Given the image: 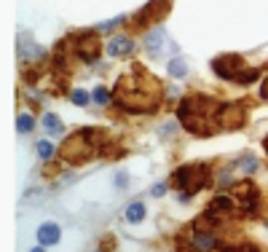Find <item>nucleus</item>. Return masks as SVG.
<instances>
[{
  "instance_id": "nucleus-6",
  "label": "nucleus",
  "mask_w": 268,
  "mask_h": 252,
  "mask_svg": "<svg viewBox=\"0 0 268 252\" xmlns=\"http://www.w3.org/2000/svg\"><path fill=\"white\" fill-rule=\"evenodd\" d=\"M231 196L236 199V207H239L244 215H252L257 209V201H260V193H257V185L244 180V183H236L231 188Z\"/></svg>"
},
{
  "instance_id": "nucleus-11",
  "label": "nucleus",
  "mask_w": 268,
  "mask_h": 252,
  "mask_svg": "<svg viewBox=\"0 0 268 252\" xmlns=\"http://www.w3.org/2000/svg\"><path fill=\"white\" fill-rule=\"evenodd\" d=\"M134 51V41L126 35H115L113 41L107 43V54L110 57H129V54Z\"/></svg>"
},
{
  "instance_id": "nucleus-15",
  "label": "nucleus",
  "mask_w": 268,
  "mask_h": 252,
  "mask_svg": "<svg viewBox=\"0 0 268 252\" xmlns=\"http://www.w3.org/2000/svg\"><path fill=\"white\" fill-rule=\"evenodd\" d=\"M217 252H263L257 244H225V247H217Z\"/></svg>"
},
{
  "instance_id": "nucleus-22",
  "label": "nucleus",
  "mask_w": 268,
  "mask_h": 252,
  "mask_svg": "<svg viewBox=\"0 0 268 252\" xmlns=\"http://www.w3.org/2000/svg\"><path fill=\"white\" fill-rule=\"evenodd\" d=\"M260 97H263V99H268V78H265L263 83H260Z\"/></svg>"
},
{
  "instance_id": "nucleus-8",
  "label": "nucleus",
  "mask_w": 268,
  "mask_h": 252,
  "mask_svg": "<svg viewBox=\"0 0 268 252\" xmlns=\"http://www.w3.org/2000/svg\"><path fill=\"white\" fill-rule=\"evenodd\" d=\"M169 6H172V0H151V3H148L145 9L134 17V25L145 27V25H151V22H161L164 17H167Z\"/></svg>"
},
{
  "instance_id": "nucleus-16",
  "label": "nucleus",
  "mask_w": 268,
  "mask_h": 252,
  "mask_svg": "<svg viewBox=\"0 0 268 252\" xmlns=\"http://www.w3.org/2000/svg\"><path fill=\"white\" fill-rule=\"evenodd\" d=\"M17 129L22 132V135L33 132V129H35V118H33V115H27V113H19V115H17Z\"/></svg>"
},
{
  "instance_id": "nucleus-21",
  "label": "nucleus",
  "mask_w": 268,
  "mask_h": 252,
  "mask_svg": "<svg viewBox=\"0 0 268 252\" xmlns=\"http://www.w3.org/2000/svg\"><path fill=\"white\" fill-rule=\"evenodd\" d=\"M164 191H167V183H159V185H153V196H164Z\"/></svg>"
},
{
  "instance_id": "nucleus-14",
  "label": "nucleus",
  "mask_w": 268,
  "mask_h": 252,
  "mask_svg": "<svg viewBox=\"0 0 268 252\" xmlns=\"http://www.w3.org/2000/svg\"><path fill=\"white\" fill-rule=\"evenodd\" d=\"M43 126L51 132V135H62V132H65V123H62L54 113H46V115H43Z\"/></svg>"
},
{
  "instance_id": "nucleus-3",
  "label": "nucleus",
  "mask_w": 268,
  "mask_h": 252,
  "mask_svg": "<svg viewBox=\"0 0 268 252\" xmlns=\"http://www.w3.org/2000/svg\"><path fill=\"white\" fill-rule=\"evenodd\" d=\"M172 185L183 193V199H191L193 193H199L201 188L209 185V167L204 161L185 164V167L172 172Z\"/></svg>"
},
{
  "instance_id": "nucleus-12",
  "label": "nucleus",
  "mask_w": 268,
  "mask_h": 252,
  "mask_svg": "<svg viewBox=\"0 0 268 252\" xmlns=\"http://www.w3.org/2000/svg\"><path fill=\"white\" fill-rule=\"evenodd\" d=\"M59 241V225L57 223H43L38 228V244H43V247H51V244Z\"/></svg>"
},
{
  "instance_id": "nucleus-19",
  "label": "nucleus",
  "mask_w": 268,
  "mask_h": 252,
  "mask_svg": "<svg viewBox=\"0 0 268 252\" xmlns=\"http://www.w3.org/2000/svg\"><path fill=\"white\" fill-rule=\"evenodd\" d=\"M70 99H73L75 102V105H89V102H91V97H89V91H83V89H75L73 94H70Z\"/></svg>"
},
{
  "instance_id": "nucleus-7",
  "label": "nucleus",
  "mask_w": 268,
  "mask_h": 252,
  "mask_svg": "<svg viewBox=\"0 0 268 252\" xmlns=\"http://www.w3.org/2000/svg\"><path fill=\"white\" fill-rule=\"evenodd\" d=\"M73 49H75V54H78V59H83L86 65H91V62H97V57H99L102 43H99L97 33H81V35L75 38Z\"/></svg>"
},
{
  "instance_id": "nucleus-17",
  "label": "nucleus",
  "mask_w": 268,
  "mask_h": 252,
  "mask_svg": "<svg viewBox=\"0 0 268 252\" xmlns=\"http://www.w3.org/2000/svg\"><path fill=\"white\" fill-rule=\"evenodd\" d=\"M169 73L175 75V78H183L185 73H188V67H185V59H180V57H175L169 62Z\"/></svg>"
},
{
  "instance_id": "nucleus-23",
  "label": "nucleus",
  "mask_w": 268,
  "mask_h": 252,
  "mask_svg": "<svg viewBox=\"0 0 268 252\" xmlns=\"http://www.w3.org/2000/svg\"><path fill=\"white\" fill-rule=\"evenodd\" d=\"M263 151H265V156H268V135H265V140H263Z\"/></svg>"
},
{
  "instance_id": "nucleus-4",
  "label": "nucleus",
  "mask_w": 268,
  "mask_h": 252,
  "mask_svg": "<svg viewBox=\"0 0 268 252\" xmlns=\"http://www.w3.org/2000/svg\"><path fill=\"white\" fill-rule=\"evenodd\" d=\"M212 70L225 78V81H236V83H252L257 78V70H244V59L239 54H223L212 62Z\"/></svg>"
},
{
  "instance_id": "nucleus-13",
  "label": "nucleus",
  "mask_w": 268,
  "mask_h": 252,
  "mask_svg": "<svg viewBox=\"0 0 268 252\" xmlns=\"http://www.w3.org/2000/svg\"><path fill=\"white\" fill-rule=\"evenodd\" d=\"M143 217H145V204L143 201H131L129 207H126V220H129V223H140Z\"/></svg>"
},
{
  "instance_id": "nucleus-9",
  "label": "nucleus",
  "mask_w": 268,
  "mask_h": 252,
  "mask_svg": "<svg viewBox=\"0 0 268 252\" xmlns=\"http://www.w3.org/2000/svg\"><path fill=\"white\" fill-rule=\"evenodd\" d=\"M244 123V110L241 105H220L217 110V126L225 132H233V129H241Z\"/></svg>"
},
{
  "instance_id": "nucleus-24",
  "label": "nucleus",
  "mask_w": 268,
  "mask_h": 252,
  "mask_svg": "<svg viewBox=\"0 0 268 252\" xmlns=\"http://www.w3.org/2000/svg\"><path fill=\"white\" fill-rule=\"evenodd\" d=\"M30 252H43V244H41V247H35V249H30Z\"/></svg>"
},
{
  "instance_id": "nucleus-18",
  "label": "nucleus",
  "mask_w": 268,
  "mask_h": 252,
  "mask_svg": "<svg viewBox=\"0 0 268 252\" xmlns=\"http://www.w3.org/2000/svg\"><path fill=\"white\" fill-rule=\"evenodd\" d=\"M35 151H38V156H41L43 161H49L51 156H54V145L49 143V140H41V143L35 145Z\"/></svg>"
},
{
  "instance_id": "nucleus-20",
  "label": "nucleus",
  "mask_w": 268,
  "mask_h": 252,
  "mask_svg": "<svg viewBox=\"0 0 268 252\" xmlns=\"http://www.w3.org/2000/svg\"><path fill=\"white\" fill-rule=\"evenodd\" d=\"M94 102H99V105H107V102H110V94H107V89H102V86H99V89L94 91Z\"/></svg>"
},
{
  "instance_id": "nucleus-2",
  "label": "nucleus",
  "mask_w": 268,
  "mask_h": 252,
  "mask_svg": "<svg viewBox=\"0 0 268 252\" xmlns=\"http://www.w3.org/2000/svg\"><path fill=\"white\" fill-rule=\"evenodd\" d=\"M217 99L207 97V94H191L180 102L177 107V118L183 121V126L191 135H201V137H209L220 129L217 126Z\"/></svg>"
},
{
  "instance_id": "nucleus-10",
  "label": "nucleus",
  "mask_w": 268,
  "mask_h": 252,
  "mask_svg": "<svg viewBox=\"0 0 268 252\" xmlns=\"http://www.w3.org/2000/svg\"><path fill=\"white\" fill-rule=\"evenodd\" d=\"M164 41H167V30H164V27L151 30V33H148V38H145V49H148V54H153V57H161V54H164Z\"/></svg>"
},
{
  "instance_id": "nucleus-1",
  "label": "nucleus",
  "mask_w": 268,
  "mask_h": 252,
  "mask_svg": "<svg viewBox=\"0 0 268 252\" xmlns=\"http://www.w3.org/2000/svg\"><path fill=\"white\" fill-rule=\"evenodd\" d=\"M161 81L148 75L143 67H134L129 75H121L113 91V102L129 113H153L159 110Z\"/></svg>"
},
{
  "instance_id": "nucleus-5",
  "label": "nucleus",
  "mask_w": 268,
  "mask_h": 252,
  "mask_svg": "<svg viewBox=\"0 0 268 252\" xmlns=\"http://www.w3.org/2000/svg\"><path fill=\"white\" fill-rule=\"evenodd\" d=\"M94 153H97V148L91 145V140L86 137L83 129L78 132V135H73L70 140H65V145H62V159L67 164H83V161H89Z\"/></svg>"
}]
</instances>
